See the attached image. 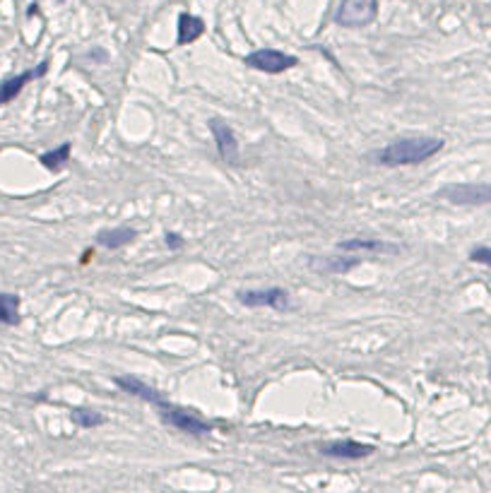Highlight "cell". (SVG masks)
Wrapping results in <instances>:
<instances>
[{"instance_id": "30bf717a", "label": "cell", "mask_w": 491, "mask_h": 493, "mask_svg": "<svg viewBox=\"0 0 491 493\" xmlns=\"http://www.w3.org/2000/svg\"><path fill=\"white\" fill-rule=\"evenodd\" d=\"M46 72H49V60H41L39 65L31 67V70H24V72H19V75L3 80L0 82V106H3V104H10L31 80H39V77H44Z\"/></svg>"}, {"instance_id": "4fadbf2b", "label": "cell", "mask_w": 491, "mask_h": 493, "mask_svg": "<svg viewBox=\"0 0 491 493\" xmlns=\"http://www.w3.org/2000/svg\"><path fill=\"white\" fill-rule=\"evenodd\" d=\"M135 239H138V232H135L133 227L102 229V232H97V236H94L97 245H102V248H106V250H121L123 245L133 243Z\"/></svg>"}, {"instance_id": "9c48e42d", "label": "cell", "mask_w": 491, "mask_h": 493, "mask_svg": "<svg viewBox=\"0 0 491 493\" xmlns=\"http://www.w3.org/2000/svg\"><path fill=\"white\" fill-rule=\"evenodd\" d=\"M318 453H321L323 458H330V460H364L373 453V445H364L352 438H344V440L323 443L321 448H318Z\"/></svg>"}, {"instance_id": "9a60e30c", "label": "cell", "mask_w": 491, "mask_h": 493, "mask_svg": "<svg viewBox=\"0 0 491 493\" xmlns=\"http://www.w3.org/2000/svg\"><path fill=\"white\" fill-rule=\"evenodd\" d=\"M70 152H72V145L63 143L61 147H56V149L44 152V154L39 156V161H41V166H46L49 171H61L63 166L70 161Z\"/></svg>"}, {"instance_id": "5b68a950", "label": "cell", "mask_w": 491, "mask_h": 493, "mask_svg": "<svg viewBox=\"0 0 491 493\" xmlns=\"http://www.w3.org/2000/svg\"><path fill=\"white\" fill-rule=\"evenodd\" d=\"M156 412H159L161 421H164L166 426L179 428V431L193 435V438H202V435L212 433V428H215L210 421H205V419H200V417H195V414L186 412V409L176 407L174 402L166 405L164 409H156Z\"/></svg>"}, {"instance_id": "d6986e66", "label": "cell", "mask_w": 491, "mask_h": 493, "mask_svg": "<svg viewBox=\"0 0 491 493\" xmlns=\"http://www.w3.org/2000/svg\"><path fill=\"white\" fill-rule=\"evenodd\" d=\"M164 243L169 245L171 250H181L186 245V239L179 232H166L164 234Z\"/></svg>"}, {"instance_id": "6da1fadb", "label": "cell", "mask_w": 491, "mask_h": 493, "mask_svg": "<svg viewBox=\"0 0 491 493\" xmlns=\"http://www.w3.org/2000/svg\"><path fill=\"white\" fill-rule=\"evenodd\" d=\"M446 140L436 135H410V138H398L383 149H376L369 156L373 164L385 166V169H400V166L424 164L431 156H436L443 149Z\"/></svg>"}, {"instance_id": "8992f818", "label": "cell", "mask_w": 491, "mask_h": 493, "mask_svg": "<svg viewBox=\"0 0 491 493\" xmlns=\"http://www.w3.org/2000/svg\"><path fill=\"white\" fill-rule=\"evenodd\" d=\"M207 125H210V133H212V138H215L217 152H219V156H222L224 164L239 166V161H241V152H239V140H236V133H234L232 125L219 116H212L210 120H207Z\"/></svg>"}, {"instance_id": "5bb4252c", "label": "cell", "mask_w": 491, "mask_h": 493, "mask_svg": "<svg viewBox=\"0 0 491 493\" xmlns=\"http://www.w3.org/2000/svg\"><path fill=\"white\" fill-rule=\"evenodd\" d=\"M179 34H176V44L179 46H188L193 41H198L202 34H205V22L200 17L191 13H181L179 15Z\"/></svg>"}, {"instance_id": "ba28073f", "label": "cell", "mask_w": 491, "mask_h": 493, "mask_svg": "<svg viewBox=\"0 0 491 493\" xmlns=\"http://www.w3.org/2000/svg\"><path fill=\"white\" fill-rule=\"evenodd\" d=\"M113 382H116V387L118 390H123L125 395L138 397V400L147 402V405H152L154 409H164L166 405H171V400H166L159 390H154L150 382L140 380V378H135V375H116L113 378Z\"/></svg>"}, {"instance_id": "7a4b0ae2", "label": "cell", "mask_w": 491, "mask_h": 493, "mask_svg": "<svg viewBox=\"0 0 491 493\" xmlns=\"http://www.w3.org/2000/svg\"><path fill=\"white\" fill-rule=\"evenodd\" d=\"M436 195L458 207H484L491 204V183H453L443 186Z\"/></svg>"}, {"instance_id": "ac0fdd59", "label": "cell", "mask_w": 491, "mask_h": 493, "mask_svg": "<svg viewBox=\"0 0 491 493\" xmlns=\"http://www.w3.org/2000/svg\"><path fill=\"white\" fill-rule=\"evenodd\" d=\"M469 260L491 267V245H477V248H472L469 250Z\"/></svg>"}, {"instance_id": "277c9868", "label": "cell", "mask_w": 491, "mask_h": 493, "mask_svg": "<svg viewBox=\"0 0 491 493\" xmlns=\"http://www.w3.org/2000/svg\"><path fill=\"white\" fill-rule=\"evenodd\" d=\"M243 63L248 67L258 72H265V75H282V72L291 70V67L299 65V58L291 54H284V51L277 49H258L253 54H248L243 58Z\"/></svg>"}, {"instance_id": "3957f363", "label": "cell", "mask_w": 491, "mask_h": 493, "mask_svg": "<svg viewBox=\"0 0 491 493\" xmlns=\"http://www.w3.org/2000/svg\"><path fill=\"white\" fill-rule=\"evenodd\" d=\"M378 0H342L335 13V24L344 29H362L376 22Z\"/></svg>"}, {"instance_id": "e0dca14e", "label": "cell", "mask_w": 491, "mask_h": 493, "mask_svg": "<svg viewBox=\"0 0 491 493\" xmlns=\"http://www.w3.org/2000/svg\"><path fill=\"white\" fill-rule=\"evenodd\" d=\"M70 419L80 428H97V426H104V423H106V417L92 407H75L70 412Z\"/></svg>"}, {"instance_id": "52a82bcc", "label": "cell", "mask_w": 491, "mask_h": 493, "mask_svg": "<svg viewBox=\"0 0 491 493\" xmlns=\"http://www.w3.org/2000/svg\"><path fill=\"white\" fill-rule=\"evenodd\" d=\"M236 301L248 308H275V311H284V308H289V293L282 289V286L241 289L236 291Z\"/></svg>"}, {"instance_id": "2e32d148", "label": "cell", "mask_w": 491, "mask_h": 493, "mask_svg": "<svg viewBox=\"0 0 491 493\" xmlns=\"http://www.w3.org/2000/svg\"><path fill=\"white\" fill-rule=\"evenodd\" d=\"M0 325H19V296L0 293Z\"/></svg>"}, {"instance_id": "7c38bea8", "label": "cell", "mask_w": 491, "mask_h": 493, "mask_svg": "<svg viewBox=\"0 0 491 493\" xmlns=\"http://www.w3.org/2000/svg\"><path fill=\"white\" fill-rule=\"evenodd\" d=\"M339 253H400L398 243H388V241H376V239H344L335 245Z\"/></svg>"}, {"instance_id": "8fae6325", "label": "cell", "mask_w": 491, "mask_h": 493, "mask_svg": "<svg viewBox=\"0 0 491 493\" xmlns=\"http://www.w3.org/2000/svg\"><path fill=\"white\" fill-rule=\"evenodd\" d=\"M362 262V255H313L308 258V265L316 272H323V275H342V272H349L352 267H357Z\"/></svg>"}, {"instance_id": "44dd1931", "label": "cell", "mask_w": 491, "mask_h": 493, "mask_svg": "<svg viewBox=\"0 0 491 493\" xmlns=\"http://www.w3.org/2000/svg\"><path fill=\"white\" fill-rule=\"evenodd\" d=\"M58 3H63V0H58Z\"/></svg>"}, {"instance_id": "ffe728a7", "label": "cell", "mask_w": 491, "mask_h": 493, "mask_svg": "<svg viewBox=\"0 0 491 493\" xmlns=\"http://www.w3.org/2000/svg\"><path fill=\"white\" fill-rule=\"evenodd\" d=\"M36 10H39V5H29V10H27V15H29V17H34V15H36Z\"/></svg>"}]
</instances>
